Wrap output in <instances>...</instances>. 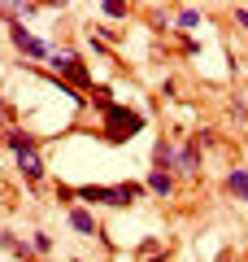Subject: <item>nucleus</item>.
Here are the masks:
<instances>
[{
	"instance_id": "obj_13",
	"label": "nucleus",
	"mask_w": 248,
	"mask_h": 262,
	"mask_svg": "<svg viewBox=\"0 0 248 262\" xmlns=\"http://www.w3.org/2000/svg\"><path fill=\"white\" fill-rule=\"evenodd\" d=\"M101 13H105V18H127L131 5H122V0H109V5H101Z\"/></svg>"
},
{
	"instance_id": "obj_4",
	"label": "nucleus",
	"mask_w": 248,
	"mask_h": 262,
	"mask_svg": "<svg viewBox=\"0 0 248 262\" xmlns=\"http://www.w3.org/2000/svg\"><path fill=\"white\" fill-rule=\"evenodd\" d=\"M9 39H13V48H18V53L35 57V61H48V57H53V48H48L44 39H35L27 27H22V22H9Z\"/></svg>"
},
{
	"instance_id": "obj_6",
	"label": "nucleus",
	"mask_w": 248,
	"mask_h": 262,
	"mask_svg": "<svg viewBox=\"0 0 248 262\" xmlns=\"http://www.w3.org/2000/svg\"><path fill=\"white\" fill-rule=\"evenodd\" d=\"M5 144H9L18 158H22V153H35V136H31V131H22V127H9V131H5Z\"/></svg>"
},
{
	"instance_id": "obj_1",
	"label": "nucleus",
	"mask_w": 248,
	"mask_h": 262,
	"mask_svg": "<svg viewBox=\"0 0 248 262\" xmlns=\"http://www.w3.org/2000/svg\"><path fill=\"white\" fill-rule=\"evenodd\" d=\"M148 184H83L79 188V201H87V206H135L139 196H144Z\"/></svg>"
},
{
	"instance_id": "obj_2",
	"label": "nucleus",
	"mask_w": 248,
	"mask_h": 262,
	"mask_svg": "<svg viewBox=\"0 0 248 262\" xmlns=\"http://www.w3.org/2000/svg\"><path fill=\"white\" fill-rule=\"evenodd\" d=\"M48 70H53L57 79H65V88H87V92H92V70L83 66V57L74 53V48H53Z\"/></svg>"
},
{
	"instance_id": "obj_15",
	"label": "nucleus",
	"mask_w": 248,
	"mask_h": 262,
	"mask_svg": "<svg viewBox=\"0 0 248 262\" xmlns=\"http://www.w3.org/2000/svg\"><path fill=\"white\" fill-rule=\"evenodd\" d=\"M235 22H239V27H244V31H248V9H244V5H239V9H235Z\"/></svg>"
},
{
	"instance_id": "obj_8",
	"label": "nucleus",
	"mask_w": 248,
	"mask_h": 262,
	"mask_svg": "<svg viewBox=\"0 0 248 262\" xmlns=\"http://www.w3.org/2000/svg\"><path fill=\"white\" fill-rule=\"evenodd\" d=\"M153 166H157V170L179 166V149H175L170 140H157V144H153Z\"/></svg>"
},
{
	"instance_id": "obj_11",
	"label": "nucleus",
	"mask_w": 248,
	"mask_h": 262,
	"mask_svg": "<svg viewBox=\"0 0 248 262\" xmlns=\"http://www.w3.org/2000/svg\"><path fill=\"white\" fill-rule=\"evenodd\" d=\"M227 188L239 196V201H248V166H235V170H231V175H227Z\"/></svg>"
},
{
	"instance_id": "obj_3",
	"label": "nucleus",
	"mask_w": 248,
	"mask_h": 262,
	"mask_svg": "<svg viewBox=\"0 0 248 262\" xmlns=\"http://www.w3.org/2000/svg\"><path fill=\"white\" fill-rule=\"evenodd\" d=\"M101 118H105V140L109 144H127V140H135L139 131H144V114L127 110V105H113V110L101 114Z\"/></svg>"
},
{
	"instance_id": "obj_9",
	"label": "nucleus",
	"mask_w": 248,
	"mask_h": 262,
	"mask_svg": "<svg viewBox=\"0 0 248 262\" xmlns=\"http://www.w3.org/2000/svg\"><path fill=\"white\" fill-rule=\"evenodd\" d=\"M18 170H22L27 184H39V179H44V158H39V153H22V158H18Z\"/></svg>"
},
{
	"instance_id": "obj_12",
	"label": "nucleus",
	"mask_w": 248,
	"mask_h": 262,
	"mask_svg": "<svg viewBox=\"0 0 248 262\" xmlns=\"http://www.w3.org/2000/svg\"><path fill=\"white\" fill-rule=\"evenodd\" d=\"M175 27H179V31H196V27H201V13H196V9H179Z\"/></svg>"
},
{
	"instance_id": "obj_7",
	"label": "nucleus",
	"mask_w": 248,
	"mask_h": 262,
	"mask_svg": "<svg viewBox=\"0 0 248 262\" xmlns=\"http://www.w3.org/2000/svg\"><path fill=\"white\" fill-rule=\"evenodd\" d=\"M70 227L79 236H96V232H101V227H96V214H92V210H83V206L70 210Z\"/></svg>"
},
{
	"instance_id": "obj_16",
	"label": "nucleus",
	"mask_w": 248,
	"mask_h": 262,
	"mask_svg": "<svg viewBox=\"0 0 248 262\" xmlns=\"http://www.w3.org/2000/svg\"><path fill=\"white\" fill-rule=\"evenodd\" d=\"M218 262H235V258H218Z\"/></svg>"
},
{
	"instance_id": "obj_10",
	"label": "nucleus",
	"mask_w": 248,
	"mask_h": 262,
	"mask_svg": "<svg viewBox=\"0 0 248 262\" xmlns=\"http://www.w3.org/2000/svg\"><path fill=\"white\" fill-rule=\"evenodd\" d=\"M148 192H153V196H170V192H175L170 170H153V175H148Z\"/></svg>"
},
{
	"instance_id": "obj_14",
	"label": "nucleus",
	"mask_w": 248,
	"mask_h": 262,
	"mask_svg": "<svg viewBox=\"0 0 248 262\" xmlns=\"http://www.w3.org/2000/svg\"><path fill=\"white\" fill-rule=\"evenodd\" d=\"M31 249H35V253H48V249H53V236H48V232H35V236H31Z\"/></svg>"
},
{
	"instance_id": "obj_5",
	"label": "nucleus",
	"mask_w": 248,
	"mask_h": 262,
	"mask_svg": "<svg viewBox=\"0 0 248 262\" xmlns=\"http://www.w3.org/2000/svg\"><path fill=\"white\" fill-rule=\"evenodd\" d=\"M179 175H187V179H192V175H201V144H183V149H179Z\"/></svg>"
}]
</instances>
